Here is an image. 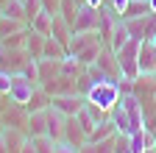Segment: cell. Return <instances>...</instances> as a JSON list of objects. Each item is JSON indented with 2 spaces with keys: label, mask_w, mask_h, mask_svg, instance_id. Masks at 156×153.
Returning <instances> with one entry per match:
<instances>
[{
  "label": "cell",
  "mask_w": 156,
  "mask_h": 153,
  "mask_svg": "<svg viewBox=\"0 0 156 153\" xmlns=\"http://www.w3.org/2000/svg\"><path fill=\"white\" fill-rule=\"evenodd\" d=\"M101 42V33L98 31H73V39H70V53L73 56H78V53H84L87 47H92V45H98Z\"/></svg>",
  "instance_id": "8"
},
{
  "label": "cell",
  "mask_w": 156,
  "mask_h": 153,
  "mask_svg": "<svg viewBox=\"0 0 156 153\" xmlns=\"http://www.w3.org/2000/svg\"><path fill=\"white\" fill-rule=\"evenodd\" d=\"M34 145H36V153H53L56 150V139H50L48 134H42V137H31Z\"/></svg>",
  "instance_id": "22"
},
{
  "label": "cell",
  "mask_w": 156,
  "mask_h": 153,
  "mask_svg": "<svg viewBox=\"0 0 156 153\" xmlns=\"http://www.w3.org/2000/svg\"><path fill=\"white\" fill-rule=\"evenodd\" d=\"M25 134H28V137H42V134H48V109H42V111H31V114H28Z\"/></svg>",
  "instance_id": "12"
},
{
  "label": "cell",
  "mask_w": 156,
  "mask_h": 153,
  "mask_svg": "<svg viewBox=\"0 0 156 153\" xmlns=\"http://www.w3.org/2000/svg\"><path fill=\"white\" fill-rule=\"evenodd\" d=\"M42 6H45V11L58 14V6H62V0H42Z\"/></svg>",
  "instance_id": "29"
},
{
  "label": "cell",
  "mask_w": 156,
  "mask_h": 153,
  "mask_svg": "<svg viewBox=\"0 0 156 153\" xmlns=\"http://www.w3.org/2000/svg\"><path fill=\"white\" fill-rule=\"evenodd\" d=\"M153 75H156V72H153Z\"/></svg>",
  "instance_id": "40"
},
{
  "label": "cell",
  "mask_w": 156,
  "mask_h": 153,
  "mask_svg": "<svg viewBox=\"0 0 156 153\" xmlns=\"http://www.w3.org/2000/svg\"><path fill=\"white\" fill-rule=\"evenodd\" d=\"M17 31H25V23L0 14V39H6V36H11V33H17Z\"/></svg>",
  "instance_id": "15"
},
{
  "label": "cell",
  "mask_w": 156,
  "mask_h": 153,
  "mask_svg": "<svg viewBox=\"0 0 156 153\" xmlns=\"http://www.w3.org/2000/svg\"><path fill=\"white\" fill-rule=\"evenodd\" d=\"M6 3H9V0H0V9H3V6H6Z\"/></svg>",
  "instance_id": "37"
},
{
  "label": "cell",
  "mask_w": 156,
  "mask_h": 153,
  "mask_svg": "<svg viewBox=\"0 0 156 153\" xmlns=\"http://www.w3.org/2000/svg\"><path fill=\"white\" fill-rule=\"evenodd\" d=\"M20 153H36V145H34V139L28 137L23 145H20Z\"/></svg>",
  "instance_id": "31"
},
{
  "label": "cell",
  "mask_w": 156,
  "mask_h": 153,
  "mask_svg": "<svg viewBox=\"0 0 156 153\" xmlns=\"http://www.w3.org/2000/svg\"><path fill=\"white\" fill-rule=\"evenodd\" d=\"M53 17H56V14H50V11H42L39 17H34L31 28H34V31H39L42 36H50V28H53Z\"/></svg>",
  "instance_id": "19"
},
{
  "label": "cell",
  "mask_w": 156,
  "mask_h": 153,
  "mask_svg": "<svg viewBox=\"0 0 156 153\" xmlns=\"http://www.w3.org/2000/svg\"><path fill=\"white\" fill-rule=\"evenodd\" d=\"M64 142H70V145H75V148H81V145L89 142L87 131L81 128V123H78L75 117H67V125H64Z\"/></svg>",
  "instance_id": "11"
},
{
  "label": "cell",
  "mask_w": 156,
  "mask_h": 153,
  "mask_svg": "<svg viewBox=\"0 0 156 153\" xmlns=\"http://www.w3.org/2000/svg\"><path fill=\"white\" fill-rule=\"evenodd\" d=\"M36 81L28 78L25 72H11V86H9V100L11 103H20V106H28L31 95L36 92Z\"/></svg>",
  "instance_id": "3"
},
{
  "label": "cell",
  "mask_w": 156,
  "mask_h": 153,
  "mask_svg": "<svg viewBox=\"0 0 156 153\" xmlns=\"http://www.w3.org/2000/svg\"><path fill=\"white\" fill-rule=\"evenodd\" d=\"M53 153H78V148L62 139V142H56V150H53Z\"/></svg>",
  "instance_id": "28"
},
{
  "label": "cell",
  "mask_w": 156,
  "mask_h": 153,
  "mask_svg": "<svg viewBox=\"0 0 156 153\" xmlns=\"http://www.w3.org/2000/svg\"><path fill=\"white\" fill-rule=\"evenodd\" d=\"M23 6H25V20L28 23H34V17H39V14L45 11L42 0H23Z\"/></svg>",
  "instance_id": "23"
},
{
  "label": "cell",
  "mask_w": 156,
  "mask_h": 153,
  "mask_svg": "<svg viewBox=\"0 0 156 153\" xmlns=\"http://www.w3.org/2000/svg\"><path fill=\"white\" fill-rule=\"evenodd\" d=\"M3 128H6V125H3V120H0V134H3Z\"/></svg>",
  "instance_id": "38"
},
{
  "label": "cell",
  "mask_w": 156,
  "mask_h": 153,
  "mask_svg": "<svg viewBox=\"0 0 156 153\" xmlns=\"http://www.w3.org/2000/svg\"><path fill=\"white\" fill-rule=\"evenodd\" d=\"M126 23V28H128V33L134 36V39H151V36L156 33V14L151 11V14H142V17H131V20H123Z\"/></svg>",
  "instance_id": "4"
},
{
  "label": "cell",
  "mask_w": 156,
  "mask_h": 153,
  "mask_svg": "<svg viewBox=\"0 0 156 153\" xmlns=\"http://www.w3.org/2000/svg\"><path fill=\"white\" fill-rule=\"evenodd\" d=\"M9 86H11V72L0 70V92H3V95H9Z\"/></svg>",
  "instance_id": "27"
},
{
  "label": "cell",
  "mask_w": 156,
  "mask_h": 153,
  "mask_svg": "<svg viewBox=\"0 0 156 153\" xmlns=\"http://www.w3.org/2000/svg\"><path fill=\"white\" fill-rule=\"evenodd\" d=\"M81 3H84V0H62V6H58V14H62L64 20L73 25V20H75L78 9H81Z\"/></svg>",
  "instance_id": "21"
},
{
  "label": "cell",
  "mask_w": 156,
  "mask_h": 153,
  "mask_svg": "<svg viewBox=\"0 0 156 153\" xmlns=\"http://www.w3.org/2000/svg\"><path fill=\"white\" fill-rule=\"evenodd\" d=\"M128 3H131V0H109V6H112V9H114V11H117V14H123V11H126V6H128Z\"/></svg>",
  "instance_id": "30"
},
{
  "label": "cell",
  "mask_w": 156,
  "mask_h": 153,
  "mask_svg": "<svg viewBox=\"0 0 156 153\" xmlns=\"http://www.w3.org/2000/svg\"><path fill=\"white\" fill-rule=\"evenodd\" d=\"M109 117L114 120V125H117V131H120V134H131V120H128V111H126L123 103H117V106L109 111Z\"/></svg>",
  "instance_id": "14"
},
{
  "label": "cell",
  "mask_w": 156,
  "mask_h": 153,
  "mask_svg": "<svg viewBox=\"0 0 156 153\" xmlns=\"http://www.w3.org/2000/svg\"><path fill=\"white\" fill-rule=\"evenodd\" d=\"M0 14L11 17V20H23V23H28V20H25V6H23V0H9V3L0 9Z\"/></svg>",
  "instance_id": "20"
},
{
  "label": "cell",
  "mask_w": 156,
  "mask_h": 153,
  "mask_svg": "<svg viewBox=\"0 0 156 153\" xmlns=\"http://www.w3.org/2000/svg\"><path fill=\"white\" fill-rule=\"evenodd\" d=\"M131 39V33H128V28H126V23L120 20V23H117V28H114V33H112V39H109V45L106 47H112V50H120L126 42Z\"/></svg>",
  "instance_id": "16"
},
{
  "label": "cell",
  "mask_w": 156,
  "mask_h": 153,
  "mask_svg": "<svg viewBox=\"0 0 156 153\" xmlns=\"http://www.w3.org/2000/svg\"><path fill=\"white\" fill-rule=\"evenodd\" d=\"M84 98H87L89 103H98V106H101V109L109 114L117 103H120L123 92H120V84H117L114 78H106V81H95Z\"/></svg>",
  "instance_id": "1"
},
{
  "label": "cell",
  "mask_w": 156,
  "mask_h": 153,
  "mask_svg": "<svg viewBox=\"0 0 156 153\" xmlns=\"http://www.w3.org/2000/svg\"><path fill=\"white\" fill-rule=\"evenodd\" d=\"M92 148H95V153H114V137L101 139V142H92Z\"/></svg>",
  "instance_id": "26"
},
{
  "label": "cell",
  "mask_w": 156,
  "mask_h": 153,
  "mask_svg": "<svg viewBox=\"0 0 156 153\" xmlns=\"http://www.w3.org/2000/svg\"><path fill=\"white\" fill-rule=\"evenodd\" d=\"M36 64H39V86H45L62 75V59H45L42 56V59H36Z\"/></svg>",
  "instance_id": "9"
},
{
  "label": "cell",
  "mask_w": 156,
  "mask_h": 153,
  "mask_svg": "<svg viewBox=\"0 0 156 153\" xmlns=\"http://www.w3.org/2000/svg\"><path fill=\"white\" fill-rule=\"evenodd\" d=\"M140 45L142 42L131 36L120 50H114L117 64H120V78H131V81L140 78Z\"/></svg>",
  "instance_id": "2"
},
{
  "label": "cell",
  "mask_w": 156,
  "mask_h": 153,
  "mask_svg": "<svg viewBox=\"0 0 156 153\" xmlns=\"http://www.w3.org/2000/svg\"><path fill=\"white\" fill-rule=\"evenodd\" d=\"M151 45H153V50H156V33H153V36H151Z\"/></svg>",
  "instance_id": "35"
},
{
  "label": "cell",
  "mask_w": 156,
  "mask_h": 153,
  "mask_svg": "<svg viewBox=\"0 0 156 153\" xmlns=\"http://www.w3.org/2000/svg\"><path fill=\"white\" fill-rule=\"evenodd\" d=\"M148 6H151V11L156 14V0H148Z\"/></svg>",
  "instance_id": "34"
},
{
  "label": "cell",
  "mask_w": 156,
  "mask_h": 153,
  "mask_svg": "<svg viewBox=\"0 0 156 153\" xmlns=\"http://www.w3.org/2000/svg\"><path fill=\"white\" fill-rule=\"evenodd\" d=\"M78 153H95V148H92V142H87V145H81V148H78Z\"/></svg>",
  "instance_id": "32"
},
{
  "label": "cell",
  "mask_w": 156,
  "mask_h": 153,
  "mask_svg": "<svg viewBox=\"0 0 156 153\" xmlns=\"http://www.w3.org/2000/svg\"><path fill=\"white\" fill-rule=\"evenodd\" d=\"M153 153H156V148H153Z\"/></svg>",
  "instance_id": "39"
},
{
  "label": "cell",
  "mask_w": 156,
  "mask_h": 153,
  "mask_svg": "<svg viewBox=\"0 0 156 153\" xmlns=\"http://www.w3.org/2000/svg\"><path fill=\"white\" fill-rule=\"evenodd\" d=\"M0 67H3V50H0Z\"/></svg>",
  "instance_id": "36"
},
{
  "label": "cell",
  "mask_w": 156,
  "mask_h": 153,
  "mask_svg": "<svg viewBox=\"0 0 156 153\" xmlns=\"http://www.w3.org/2000/svg\"><path fill=\"white\" fill-rule=\"evenodd\" d=\"M142 14H151L148 0H131V3L126 6V11L120 14V20H131V17H142Z\"/></svg>",
  "instance_id": "17"
},
{
  "label": "cell",
  "mask_w": 156,
  "mask_h": 153,
  "mask_svg": "<svg viewBox=\"0 0 156 153\" xmlns=\"http://www.w3.org/2000/svg\"><path fill=\"white\" fill-rule=\"evenodd\" d=\"M156 72V50L151 39H142L140 45V75H153Z\"/></svg>",
  "instance_id": "10"
},
{
  "label": "cell",
  "mask_w": 156,
  "mask_h": 153,
  "mask_svg": "<svg viewBox=\"0 0 156 153\" xmlns=\"http://www.w3.org/2000/svg\"><path fill=\"white\" fill-rule=\"evenodd\" d=\"M64 125H67V114H62L58 109L48 106V137L62 142L64 139Z\"/></svg>",
  "instance_id": "7"
},
{
  "label": "cell",
  "mask_w": 156,
  "mask_h": 153,
  "mask_svg": "<svg viewBox=\"0 0 156 153\" xmlns=\"http://www.w3.org/2000/svg\"><path fill=\"white\" fill-rule=\"evenodd\" d=\"M101 28V9H95L89 3H81V9H78L75 20H73V31H98Z\"/></svg>",
  "instance_id": "5"
},
{
  "label": "cell",
  "mask_w": 156,
  "mask_h": 153,
  "mask_svg": "<svg viewBox=\"0 0 156 153\" xmlns=\"http://www.w3.org/2000/svg\"><path fill=\"white\" fill-rule=\"evenodd\" d=\"M67 53H70V50H67L62 42H56L53 36H48V39H45V50H42L45 59H64Z\"/></svg>",
  "instance_id": "18"
},
{
  "label": "cell",
  "mask_w": 156,
  "mask_h": 153,
  "mask_svg": "<svg viewBox=\"0 0 156 153\" xmlns=\"http://www.w3.org/2000/svg\"><path fill=\"white\" fill-rule=\"evenodd\" d=\"M25 36H28V31H17V33L6 36V39H0V45L3 47H25Z\"/></svg>",
  "instance_id": "24"
},
{
  "label": "cell",
  "mask_w": 156,
  "mask_h": 153,
  "mask_svg": "<svg viewBox=\"0 0 156 153\" xmlns=\"http://www.w3.org/2000/svg\"><path fill=\"white\" fill-rule=\"evenodd\" d=\"M84 103H87V98H84V95H78V92L53 95V98H50V106H53V109H58L62 114H67V117H75V114L84 109Z\"/></svg>",
  "instance_id": "6"
},
{
  "label": "cell",
  "mask_w": 156,
  "mask_h": 153,
  "mask_svg": "<svg viewBox=\"0 0 156 153\" xmlns=\"http://www.w3.org/2000/svg\"><path fill=\"white\" fill-rule=\"evenodd\" d=\"M0 153H9V145H6V137L0 134Z\"/></svg>",
  "instance_id": "33"
},
{
  "label": "cell",
  "mask_w": 156,
  "mask_h": 153,
  "mask_svg": "<svg viewBox=\"0 0 156 153\" xmlns=\"http://www.w3.org/2000/svg\"><path fill=\"white\" fill-rule=\"evenodd\" d=\"M45 39L48 36H42L39 31H28V36H25V50H28V56L31 59H42V50H45Z\"/></svg>",
  "instance_id": "13"
},
{
  "label": "cell",
  "mask_w": 156,
  "mask_h": 153,
  "mask_svg": "<svg viewBox=\"0 0 156 153\" xmlns=\"http://www.w3.org/2000/svg\"><path fill=\"white\" fill-rule=\"evenodd\" d=\"M75 120L81 123V128L87 131V137H89V134L95 131V125H98V123H95V117H92V114H89L87 109H81V111H78V114H75Z\"/></svg>",
  "instance_id": "25"
}]
</instances>
